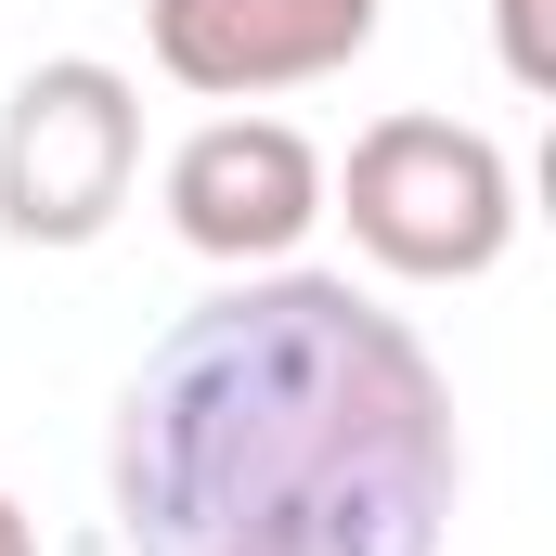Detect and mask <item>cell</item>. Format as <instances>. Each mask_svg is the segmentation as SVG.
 <instances>
[{"mask_svg": "<svg viewBox=\"0 0 556 556\" xmlns=\"http://www.w3.org/2000/svg\"><path fill=\"white\" fill-rule=\"evenodd\" d=\"M0 556H39V531H26V505L0 492Z\"/></svg>", "mask_w": 556, "mask_h": 556, "instance_id": "cell-7", "label": "cell"}, {"mask_svg": "<svg viewBox=\"0 0 556 556\" xmlns=\"http://www.w3.org/2000/svg\"><path fill=\"white\" fill-rule=\"evenodd\" d=\"M324 207L350 220V247L376 273H402V285H479L518 247V168L466 117H376L350 142V168L324 181Z\"/></svg>", "mask_w": 556, "mask_h": 556, "instance_id": "cell-2", "label": "cell"}, {"mask_svg": "<svg viewBox=\"0 0 556 556\" xmlns=\"http://www.w3.org/2000/svg\"><path fill=\"white\" fill-rule=\"evenodd\" d=\"M324 220V155L285 117H207L168 155V233L220 273H273L298 260V233Z\"/></svg>", "mask_w": 556, "mask_h": 556, "instance_id": "cell-5", "label": "cell"}, {"mask_svg": "<svg viewBox=\"0 0 556 556\" xmlns=\"http://www.w3.org/2000/svg\"><path fill=\"white\" fill-rule=\"evenodd\" d=\"M142 181V91L104 52H52L0 104V233L13 247H91Z\"/></svg>", "mask_w": 556, "mask_h": 556, "instance_id": "cell-3", "label": "cell"}, {"mask_svg": "<svg viewBox=\"0 0 556 556\" xmlns=\"http://www.w3.org/2000/svg\"><path fill=\"white\" fill-rule=\"evenodd\" d=\"M130 556H440L466 492L453 376L350 273H233L104 427Z\"/></svg>", "mask_w": 556, "mask_h": 556, "instance_id": "cell-1", "label": "cell"}, {"mask_svg": "<svg viewBox=\"0 0 556 556\" xmlns=\"http://www.w3.org/2000/svg\"><path fill=\"white\" fill-rule=\"evenodd\" d=\"M376 13L389 0H142V52H155V78H181L207 104H273V91L363 65Z\"/></svg>", "mask_w": 556, "mask_h": 556, "instance_id": "cell-4", "label": "cell"}, {"mask_svg": "<svg viewBox=\"0 0 556 556\" xmlns=\"http://www.w3.org/2000/svg\"><path fill=\"white\" fill-rule=\"evenodd\" d=\"M531 13H544V0H505V65L544 91V26H531Z\"/></svg>", "mask_w": 556, "mask_h": 556, "instance_id": "cell-6", "label": "cell"}]
</instances>
